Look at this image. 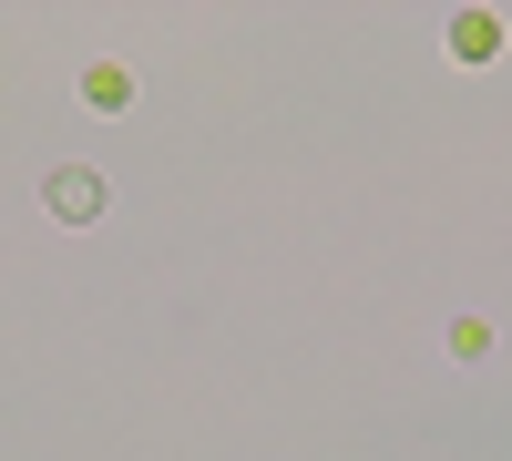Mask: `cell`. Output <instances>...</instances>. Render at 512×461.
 <instances>
[{"label": "cell", "mask_w": 512, "mask_h": 461, "mask_svg": "<svg viewBox=\"0 0 512 461\" xmlns=\"http://www.w3.org/2000/svg\"><path fill=\"white\" fill-rule=\"evenodd\" d=\"M41 195H52V216H93V205H103V185L82 175V164H72V175H52V185H41Z\"/></svg>", "instance_id": "cell-1"}]
</instances>
